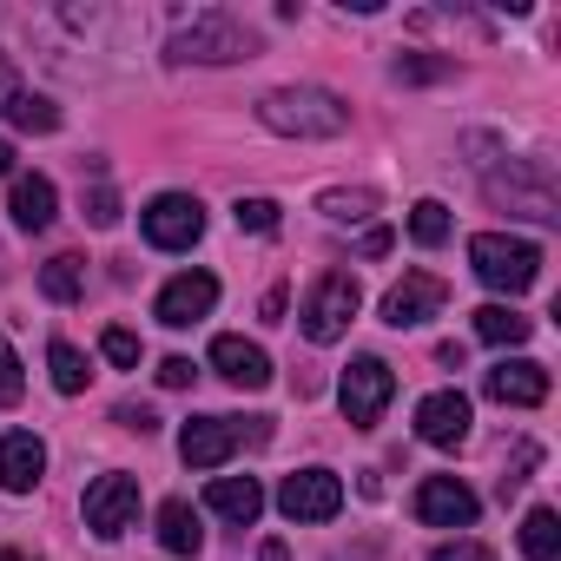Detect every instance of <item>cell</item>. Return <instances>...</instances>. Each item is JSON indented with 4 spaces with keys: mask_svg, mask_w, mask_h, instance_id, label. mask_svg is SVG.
Returning <instances> with one entry per match:
<instances>
[{
    "mask_svg": "<svg viewBox=\"0 0 561 561\" xmlns=\"http://www.w3.org/2000/svg\"><path fill=\"white\" fill-rule=\"evenodd\" d=\"M211 305H218V277L211 271H179L172 285L159 291V305H152V318L165 324V331H185V324H198V318H211Z\"/></svg>",
    "mask_w": 561,
    "mask_h": 561,
    "instance_id": "cell-12",
    "label": "cell"
},
{
    "mask_svg": "<svg viewBox=\"0 0 561 561\" xmlns=\"http://www.w3.org/2000/svg\"><path fill=\"white\" fill-rule=\"evenodd\" d=\"M476 515H482V502H476V489L462 476H423L416 482V522H430V528H469Z\"/></svg>",
    "mask_w": 561,
    "mask_h": 561,
    "instance_id": "cell-10",
    "label": "cell"
},
{
    "mask_svg": "<svg viewBox=\"0 0 561 561\" xmlns=\"http://www.w3.org/2000/svg\"><path fill=\"white\" fill-rule=\"evenodd\" d=\"M211 370L238 390H264L271 383V357L251 344V337H211Z\"/></svg>",
    "mask_w": 561,
    "mask_h": 561,
    "instance_id": "cell-16",
    "label": "cell"
},
{
    "mask_svg": "<svg viewBox=\"0 0 561 561\" xmlns=\"http://www.w3.org/2000/svg\"><path fill=\"white\" fill-rule=\"evenodd\" d=\"M390 397H397V370H390L383 357H351V370H344V383H337V403H344V423H357V430H370V423H383V410H390Z\"/></svg>",
    "mask_w": 561,
    "mask_h": 561,
    "instance_id": "cell-6",
    "label": "cell"
},
{
    "mask_svg": "<svg viewBox=\"0 0 561 561\" xmlns=\"http://www.w3.org/2000/svg\"><path fill=\"white\" fill-rule=\"evenodd\" d=\"M159 541H165V554H179V561H192V554L205 548V528H198V508H192L185 495H172V502L159 508Z\"/></svg>",
    "mask_w": 561,
    "mask_h": 561,
    "instance_id": "cell-19",
    "label": "cell"
},
{
    "mask_svg": "<svg viewBox=\"0 0 561 561\" xmlns=\"http://www.w3.org/2000/svg\"><path fill=\"white\" fill-rule=\"evenodd\" d=\"M139 231H146V244H159V251H192V244L205 238V205H198L192 192H159V198L139 211Z\"/></svg>",
    "mask_w": 561,
    "mask_h": 561,
    "instance_id": "cell-7",
    "label": "cell"
},
{
    "mask_svg": "<svg viewBox=\"0 0 561 561\" xmlns=\"http://www.w3.org/2000/svg\"><path fill=\"white\" fill-rule=\"evenodd\" d=\"M47 370H54V390H60V397H80V390H87V377H93V370H87V357H80L67 337H54V344H47Z\"/></svg>",
    "mask_w": 561,
    "mask_h": 561,
    "instance_id": "cell-24",
    "label": "cell"
},
{
    "mask_svg": "<svg viewBox=\"0 0 561 561\" xmlns=\"http://www.w3.org/2000/svg\"><path fill=\"white\" fill-rule=\"evenodd\" d=\"M8 211H14V225H21V231H47V225H54V211H60V192H54V179H41V172H21V179H14V198H8Z\"/></svg>",
    "mask_w": 561,
    "mask_h": 561,
    "instance_id": "cell-17",
    "label": "cell"
},
{
    "mask_svg": "<svg viewBox=\"0 0 561 561\" xmlns=\"http://www.w3.org/2000/svg\"><path fill=\"white\" fill-rule=\"evenodd\" d=\"M41 291H47L54 305H73V298L87 291V257H73V251H67V257H47V264H41Z\"/></svg>",
    "mask_w": 561,
    "mask_h": 561,
    "instance_id": "cell-22",
    "label": "cell"
},
{
    "mask_svg": "<svg viewBox=\"0 0 561 561\" xmlns=\"http://www.w3.org/2000/svg\"><path fill=\"white\" fill-rule=\"evenodd\" d=\"M231 218H238V231H257V238L277 231V205H271V198H238Z\"/></svg>",
    "mask_w": 561,
    "mask_h": 561,
    "instance_id": "cell-29",
    "label": "cell"
},
{
    "mask_svg": "<svg viewBox=\"0 0 561 561\" xmlns=\"http://www.w3.org/2000/svg\"><path fill=\"white\" fill-rule=\"evenodd\" d=\"M383 251H390V231H383V225H377V231H364V257H383Z\"/></svg>",
    "mask_w": 561,
    "mask_h": 561,
    "instance_id": "cell-37",
    "label": "cell"
},
{
    "mask_svg": "<svg viewBox=\"0 0 561 561\" xmlns=\"http://www.w3.org/2000/svg\"><path fill=\"white\" fill-rule=\"evenodd\" d=\"M21 397H27V377H21V357H14V344H8V337H0V403H8V410H14Z\"/></svg>",
    "mask_w": 561,
    "mask_h": 561,
    "instance_id": "cell-30",
    "label": "cell"
},
{
    "mask_svg": "<svg viewBox=\"0 0 561 561\" xmlns=\"http://www.w3.org/2000/svg\"><path fill=\"white\" fill-rule=\"evenodd\" d=\"M251 54H257V34L238 14H225V8L192 14L172 34V60H192V67H231V60H251Z\"/></svg>",
    "mask_w": 561,
    "mask_h": 561,
    "instance_id": "cell-3",
    "label": "cell"
},
{
    "mask_svg": "<svg viewBox=\"0 0 561 561\" xmlns=\"http://www.w3.org/2000/svg\"><path fill=\"white\" fill-rule=\"evenodd\" d=\"M257 119L277 139H337L351 126V106L331 87H271L257 100Z\"/></svg>",
    "mask_w": 561,
    "mask_h": 561,
    "instance_id": "cell-1",
    "label": "cell"
},
{
    "mask_svg": "<svg viewBox=\"0 0 561 561\" xmlns=\"http://www.w3.org/2000/svg\"><path fill=\"white\" fill-rule=\"evenodd\" d=\"M443 305H449V285L436 271H403L397 285L383 291V324L390 331H416V324L443 318Z\"/></svg>",
    "mask_w": 561,
    "mask_h": 561,
    "instance_id": "cell-8",
    "label": "cell"
},
{
    "mask_svg": "<svg viewBox=\"0 0 561 561\" xmlns=\"http://www.w3.org/2000/svg\"><path fill=\"white\" fill-rule=\"evenodd\" d=\"M476 337H482V344L515 351V344H528V337H535V318H522V311H508V305H482V311H476Z\"/></svg>",
    "mask_w": 561,
    "mask_h": 561,
    "instance_id": "cell-20",
    "label": "cell"
},
{
    "mask_svg": "<svg viewBox=\"0 0 561 561\" xmlns=\"http://www.w3.org/2000/svg\"><path fill=\"white\" fill-rule=\"evenodd\" d=\"M416 436L430 449H462L469 443V397L462 390H430L416 403Z\"/></svg>",
    "mask_w": 561,
    "mask_h": 561,
    "instance_id": "cell-13",
    "label": "cell"
},
{
    "mask_svg": "<svg viewBox=\"0 0 561 561\" xmlns=\"http://www.w3.org/2000/svg\"><path fill=\"white\" fill-rule=\"evenodd\" d=\"M277 508L291 522H331L344 508V482L331 469H298V476H285V489H277Z\"/></svg>",
    "mask_w": 561,
    "mask_h": 561,
    "instance_id": "cell-11",
    "label": "cell"
},
{
    "mask_svg": "<svg viewBox=\"0 0 561 561\" xmlns=\"http://www.w3.org/2000/svg\"><path fill=\"white\" fill-rule=\"evenodd\" d=\"M14 100H21V80H14V67H8V60H0V113H8Z\"/></svg>",
    "mask_w": 561,
    "mask_h": 561,
    "instance_id": "cell-36",
    "label": "cell"
},
{
    "mask_svg": "<svg viewBox=\"0 0 561 561\" xmlns=\"http://www.w3.org/2000/svg\"><path fill=\"white\" fill-rule=\"evenodd\" d=\"M257 561H291V548H285V541H264V548H257Z\"/></svg>",
    "mask_w": 561,
    "mask_h": 561,
    "instance_id": "cell-38",
    "label": "cell"
},
{
    "mask_svg": "<svg viewBox=\"0 0 561 561\" xmlns=\"http://www.w3.org/2000/svg\"><path fill=\"white\" fill-rule=\"evenodd\" d=\"M264 443H271V416H192L179 430L185 469H225L238 449H264Z\"/></svg>",
    "mask_w": 561,
    "mask_h": 561,
    "instance_id": "cell-2",
    "label": "cell"
},
{
    "mask_svg": "<svg viewBox=\"0 0 561 561\" xmlns=\"http://www.w3.org/2000/svg\"><path fill=\"white\" fill-rule=\"evenodd\" d=\"M430 561H495V554H489L482 541H449V548H436Z\"/></svg>",
    "mask_w": 561,
    "mask_h": 561,
    "instance_id": "cell-35",
    "label": "cell"
},
{
    "mask_svg": "<svg viewBox=\"0 0 561 561\" xmlns=\"http://www.w3.org/2000/svg\"><path fill=\"white\" fill-rule=\"evenodd\" d=\"M390 73H397V80H410V87H430V80H449V73H456V60H449V54H403Z\"/></svg>",
    "mask_w": 561,
    "mask_h": 561,
    "instance_id": "cell-26",
    "label": "cell"
},
{
    "mask_svg": "<svg viewBox=\"0 0 561 561\" xmlns=\"http://www.w3.org/2000/svg\"><path fill=\"white\" fill-rule=\"evenodd\" d=\"M0 561H27V554H21V548H0Z\"/></svg>",
    "mask_w": 561,
    "mask_h": 561,
    "instance_id": "cell-40",
    "label": "cell"
},
{
    "mask_svg": "<svg viewBox=\"0 0 561 561\" xmlns=\"http://www.w3.org/2000/svg\"><path fill=\"white\" fill-rule=\"evenodd\" d=\"M87 218L106 231V225H119V192L113 185H93V198H87Z\"/></svg>",
    "mask_w": 561,
    "mask_h": 561,
    "instance_id": "cell-31",
    "label": "cell"
},
{
    "mask_svg": "<svg viewBox=\"0 0 561 561\" xmlns=\"http://www.w3.org/2000/svg\"><path fill=\"white\" fill-rule=\"evenodd\" d=\"M469 271L482 277L489 291L522 298V291L535 285V277H541V244L508 238V231H476V238H469Z\"/></svg>",
    "mask_w": 561,
    "mask_h": 561,
    "instance_id": "cell-4",
    "label": "cell"
},
{
    "mask_svg": "<svg viewBox=\"0 0 561 561\" xmlns=\"http://www.w3.org/2000/svg\"><path fill=\"white\" fill-rule=\"evenodd\" d=\"M80 515H87V528L100 535V541H119L133 522H139V476H100L93 489H87V502H80Z\"/></svg>",
    "mask_w": 561,
    "mask_h": 561,
    "instance_id": "cell-9",
    "label": "cell"
},
{
    "mask_svg": "<svg viewBox=\"0 0 561 561\" xmlns=\"http://www.w3.org/2000/svg\"><path fill=\"white\" fill-rule=\"evenodd\" d=\"M100 357L119 364V370H139V337H133L126 324H106V331H100Z\"/></svg>",
    "mask_w": 561,
    "mask_h": 561,
    "instance_id": "cell-28",
    "label": "cell"
},
{
    "mask_svg": "<svg viewBox=\"0 0 561 561\" xmlns=\"http://www.w3.org/2000/svg\"><path fill=\"white\" fill-rule=\"evenodd\" d=\"M410 238H416V244H443V238H449V205H436V198L410 205Z\"/></svg>",
    "mask_w": 561,
    "mask_h": 561,
    "instance_id": "cell-27",
    "label": "cell"
},
{
    "mask_svg": "<svg viewBox=\"0 0 561 561\" xmlns=\"http://www.w3.org/2000/svg\"><path fill=\"white\" fill-rule=\"evenodd\" d=\"M482 390L508 410H535V403H548V370L535 357H502L495 370H482Z\"/></svg>",
    "mask_w": 561,
    "mask_h": 561,
    "instance_id": "cell-14",
    "label": "cell"
},
{
    "mask_svg": "<svg viewBox=\"0 0 561 561\" xmlns=\"http://www.w3.org/2000/svg\"><path fill=\"white\" fill-rule=\"evenodd\" d=\"M47 476V443L34 430H8L0 436V489L8 495H34Z\"/></svg>",
    "mask_w": 561,
    "mask_h": 561,
    "instance_id": "cell-15",
    "label": "cell"
},
{
    "mask_svg": "<svg viewBox=\"0 0 561 561\" xmlns=\"http://www.w3.org/2000/svg\"><path fill=\"white\" fill-rule=\"evenodd\" d=\"M364 311V285L351 271H324L318 285L305 291V311H298V324H305V337L311 344H337L344 331H351V318Z\"/></svg>",
    "mask_w": 561,
    "mask_h": 561,
    "instance_id": "cell-5",
    "label": "cell"
},
{
    "mask_svg": "<svg viewBox=\"0 0 561 561\" xmlns=\"http://www.w3.org/2000/svg\"><path fill=\"white\" fill-rule=\"evenodd\" d=\"M535 456H541L535 443H522V449H515V462H508V476H502V502H508V495H515V489L528 482V469H535Z\"/></svg>",
    "mask_w": 561,
    "mask_h": 561,
    "instance_id": "cell-32",
    "label": "cell"
},
{
    "mask_svg": "<svg viewBox=\"0 0 561 561\" xmlns=\"http://www.w3.org/2000/svg\"><path fill=\"white\" fill-rule=\"evenodd\" d=\"M318 211H324L331 225H357V218L377 211V192H370V185H331V192L318 198Z\"/></svg>",
    "mask_w": 561,
    "mask_h": 561,
    "instance_id": "cell-23",
    "label": "cell"
},
{
    "mask_svg": "<svg viewBox=\"0 0 561 561\" xmlns=\"http://www.w3.org/2000/svg\"><path fill=\"white\" fill-rule=\"evenodd\" d=\"M8 119H14V126H21V133H54V126H60V106H54V100H41V93H27V87H21V100H14V106H8Z\"/></svg>",
    "mask_w": 561,
    "mask_h": 561,
    "instance_id": "cell-25",
    "label": "cell"
},
{
    "mask_svg": "<svg viewBox=\"0 0 561 561\" xmlns=\"http://www.w3.org/2000/svg\"><path fill=\"white\" fill-rule=\"evenodd\" d=\"M192 377H198L192 357H165V364H159V383H165V390H192Z\"/></svg>",
    "mask_w": 561,
    "mask_h": 561,
    "instance_id": "cell-33",
    "label": "cell"
},
{
    "mask_svg": "<svg viewBox=\"0 0 561 561\" xmlns=\"http://www.w3.org/2000/svg\"><path fill=\"white\" fill-rule=\"evenodd\" d=\"M522 554L528 561H561V515L554 508H528L522 515Z\"/></svg>",
    "mask_w": 561,
    "mask_h": 561,
    "instance_id": "cell-21",
    "label": "cell"
},
{
    "mask_svg": "<svg viewBox=\"0 0 561 561\" xmlns=\"http://www.w3.org/2000/svg\"><path fill=\"white\" fill-rule=\"evenodd\" d=\"M205 502H211V515H225V522H238V528H251V522L264 515L257 476H218V482L205 489Z\"/></svg>",
    "mask_w": 561,
    "mask_h": 561,
    "instance_id": "cell-18",
    "label": "cell"
},
{
    "mask_svg": "<svg viewBox=\"0 0 561 561\" xmlns=\"http://www.w3.org/2000/svg\"><path fill=\"white\" fill-rule=\"evenodd\" d=\"M8 172H14V146H8V139H0V179H8Z\"/></svg>",
    "mask_w": 561,
    "mask_h": 561,
    "instance_id": "cell-39",
    "label": "cell"
},
{
    "mask_svg": "<svg viewBox=\"0 0 561 561\" xmlns=\"http://www.w3.org/2000/svg\"><path fill=\"white\" fill-rule=\"evenodd\" d=\"M113 423H126V430H139V436H152V430H159V416H152L146 403H119V410H113Z\"/></svg>",
    "mask_w": 561,
    "mask_h": 561,
    "instance_id": "cell-34",
    "label": "cell"
}]
</instances>
